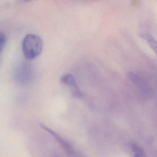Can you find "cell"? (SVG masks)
Returning <instances> with one entry per match:
<instances>
[{"label":"cell","mask_w":157,"mask_h":157,"mask_svg":"<svg viewBox=\"0 0 157 157\" xmlns=\"http://www.w3.org/2000/svg\"><path fill=\"white\" fill-rule=\"evenodd\" d=\"M6 41V37L5 34L0 31V52L4 47Z\"/></svg>","instance_id":"52a82bcc"},{"label":"cell","mask_w":157,"mask_h":157,"mask_svg":"<svg viewBox=\"0 0 157 157\" xmlns=\"http://www.w3.org/2000/svg\"><path fill=\"white\" fill-rule=\"evenodd\" d=\"M127 77L135 86L140 89L145 96L148 98L153 97L154 94L153 89L142 77L133 72L128 73Z\"/></svg>","instance_id":"3957f363"},{"label":"cell","mask_w":157,"mask_h":157,"mask_svg":"<svg viewBox=\"0 0 157 157\" xmlns=\"http://www.w3.org/2000/svg\"><path fill=\"white\" fill-rule=\"evenodd\" d=\"M132 148L135 157H144L143 150L138 145L134 144L132 145Z\"/></svg>","instance_id":"8992f818"},{"label":"cell","mask_w":157,"mask_h":157,"mask_svg":"<svg viewBox=\"0 0 157 157\" xmlns=\"http://www.w3.org/2000/svg\"><path fill=\"white\" fill-rule=\"evenodd\" d=\"M141 36L147 41L149 47L155 52V53H156L157 42L154 37L150 34L146 33H142Z\"/></svg>","instance_id":"5b68a950"},{"label":"cell","mask_w":157,"mask_h":157,"mask_svg":"<svg viewBox=\"0 0 157 157\" xmlns=\"http://www.w3.org/2000/svg\"><path fill=\"white\" fill-rule=\"evenodd\" d=\"M18 1L21 2H27L30 1V0H18Z\"/></svg>","instance_id":"ba28073f"},{"label":"cell","mask_w":157,"mask_h":157,"mask_svg":"<svg viewBox=\"0 0 157 157\" xmlns=\"http://www.w3.org/2000/svg\"><path fill=\"white\" fill-rule=\"evenodd\" d=\"M43 48L41 38L34 34H28L23 39L22 51L24 56L29 60L34 59L39 56Z\"/></svg>","instance_id":"6da1fadb"},{"label":"cell","mask_w":157,"mask_h":157,"mask_svg":"<svg viewBox=\"0 0 157 157\" xmlns=\"http://www.w3.org/2000/svg\"><path fill=\"white\" fill-rule=\"evenodd\" d=\"M61 81L63 84L69 87L71 93L74 97L79 99L83 98V93L78 87L73 75L71 74L65 75L61 78Z\"/></svg>","instance_id":"277c9868"},{"label":"cell","mask_w":157,"mask_h":157,"mask_svg":"<svg viewBox=\"0 0 157 157\" xmlns=\"http://www.w3.org/2000/svg\"><path fill=\"white\" fill-rule=\"evenodd\" d=\"M14 77L17 83L22 86L28 85L33 79V70L28 62L21 63L15 69Z\"/></svg>","instance_id":"7a4b0ae2"}]
</instances>
